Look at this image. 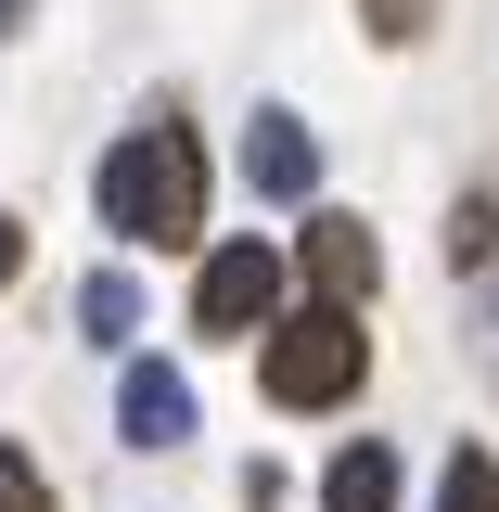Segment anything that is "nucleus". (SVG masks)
<instances>
[{
    "mask_svg": "<svg viewBox=\"0 0 499 512\" xmlns=\"http://www.w3.org/2000/svg\"><path fill=\"white\" fill-rule=\"evenodd\" d=\"M103 231L116 244H192L205 231V141L180 116L128 128L116 154H103Z\"/></svg>",
    "mask_w": 499,
    "mask_h": 512,
    "instance_id": "f257e3e1",
    "label": "nucleus"
},
{
    "mask_svg": "<svg viewBox=\"0 0 499 512\" xmlns=\"http://www.w3.org/2000/svg\"><path fill=\"white\" fill-rule=\"evenodd\" d=\"M359 359H372V346H359V308H333V295H320V308L269 320V359H256V372H269L282 410H320V397H346V384H359Z\"/></svg>",
    "mask_w": 499,
    "mask_h": 512,
    "instance_id": "f03ea898",
    "label": "nucleus"
},
{
    "mask_svg": "<svg viewBox=\"0 0 499 512\" xmlns=\"http://www.w3.org/2000/svg\"><path fill=\"white\" fill-rule=\"evenodd\" d=\"M269 308H282V256L269 244H205L192 320H205V333H269Z\"/></svg>",
    "mask_w": 499,
    "mask_h": 512,
    "instance_id": "7ed1b4c3",
    "label": "nucleus"
},
{
    "mask_svg": "<svg viewBox=\"0 0 499 512\" xmlns=\"http://www.w3.org/2000/svg\"><path fill=\"white\" fill-rule=\"evenodd\" d=\"M244 180L269 192V205H295V192L320 180V141H308L295 116H256V128H244Z\"/></svg>",
    "mask_w": 499,
    "mask_h": 512,
    "instance_id": "20e7f679",
    "label": "nucleus"
},
{
    "mask_svg": "<svg viewBox=\"0 0 499 512\" xmlns=\"http://www.w3.org/2000/svg\"><path fill=\"white\" fill-rule=\"evenodd\" d=\"M116 423H128V448H180V436H192V384L167 372V359H141L128 397H116Z\"/></svg>",
    "mask_w": 499,
    "mask_h": 512,
    "instance_id": "39448f33",
    "label": "nucleus"
},
{
    "mask_svg": "<svg viewBox=\"0 0 499 512\" xmlns=\"http://www.w3.org/2000/svg\"><path fill=\"white\" fill-rule=\"evenodd\" d=\"M372 231H359V218H308V282L320 295H333V308H359V295H372Z\"/></svg>",
    "mask_w": 499,
    "mask_h": 512,
    "instance_id": "423d86ee",
    "label": "nucleus"
},
{
    "mask_svg": "<svg viewBox=\"0 0 499 512\" xmlns=\"http://www.w3.org/2000/svg\"><path fill=\"white\" fill-rule=\"evenodd\" d=\"M320 500H333V512H397V448H372V436H359L333 474H320Z\"/></svg>",
    "mask_w": 499,
    "mask_h": 512,
    "instance_id": "0eeeda50",
    "label": "nucleus"
},
{
    "mask_svg": "<svg viewBox=\"0 0 499 512\" xmlns=\"http://www.w3.org/2000/svg\"><path fill=\"white\" fill-rule=\"evenodd\" d=\"M77 333H90V346H128V333H141V282H128V269H90V282H77Z\"/></svg>",
    "mask_w": 499,
    "mask_h": 512,
    "instance_id": "6e6552de",
    "label": "nucleus"
},
{
    "mask_svg": "<svg viewBox=\"0 0 499 512\" xmlns=\"http://www.w3.org/2000/svg\"><path fill=\"white\" fill-rule=\"evenodd\" d=\"M436 512H499V461H487V448H448V474H436Z\"/></svg>",
    "mask_w": 499,
    "mask_h": 512,
    "instance_id": "1a4fd4ad",
    "label": "nucleus"
},
{
    "mask_svg": "<svg viewBox=\"0 0 499 512\" xmlns=\"http://www.w3.org/2000/svg\"><path fill=\"white\" fill-rule=\"evenodd\" d=\"M0 512H39V461L26 448H0Z\"/></svg>",
    "mask_w": 499,
    "mask_h": 512,
    "instance_id": "9d476101",
    "label": "nucleus"
},
{
    "mask_svg": "<svg viewBox=\"0 0 499 512\" xmlns=\"http://www.w3.org/2000/svg\"><path fill=\"white\" fill-rule=\"evenodd\" d=\"M13 269H26V231H13V218H0V282H13Z\"/></svg>",
    "mask_w": 499,
    "mask_h": 512,
    "instance_id": "9b49d317",
    "label": "nucleus"
},
{
    "mask_svg": "<svg viewBox=\"0 0 499 512\" xmlns=\"http://www.w3.org/2000/svg\"><path fill=\"white\" fill-rule=\"evenodd\" d=\"M13 26H26V0H0V39H13Z\"/></svg>",
    "mask_w": 499,
    "mask_h": 512,
    "instance_id": "f8f14e48",
    "label": "nucleus"
}]
</instances>
